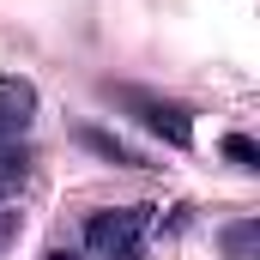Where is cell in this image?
<instances>
[{"label": "cell", "mask_w": 260, "mask_h": 260, "mask_svg": "<svg viewBox=\"0 0 260 260\" xmlns=\"http://www.w3.org/2000/svg\"><path fill=\"white\" fill-rule=\"evenodd\" d=\"M115 97L139 115V127H145V133L170 139L176 151L194 145V109H188V103H176V97H151V91H115Z\"/></svg>", "instance_id": "6da1fadb"}, {"label": "cell", "mask_w": 260, "mask_h": 260, "mask_svg": "<svg viewBox=\"0 0 260 260\" xmlns=\"http://www.w3.org/2000/svg\"><path fill=\"white\" fill-rule=\"evenodd\" d=\"M145 224H151V206H121V212H97L91 224H85V248H97V254H121V248H139V236H145Z\"/></svg>", "instance_id": "7a4b0ae2"}, {"label": "cell", "mask_w": 260, "mask_h": 260, "mask_svg": "<svg viewBox=\"0 0 260 260\" xmlns=\"http://www.w3.org/2000/svg\"><path fill=\"white\" fill-rule=\"evenodd\" d=\"M37 115V85L30 79H0V145H12Z\"/></svg>", "instance_id": "3957f363"}, {"label": "cell", "mask_w": 260, "mask_h": 260, "mask_svg": "<svg viewBox=\"0 0 260 260\" xmlns=\"http://www.w3.org/2000/svg\"><path fill=\"white\" fill-rule=\"evenodd\" d=\"M79 139H85L91 151H103L109 164H139V151H133V145H121L115 133H97V127H85V133H79Z\"/></svg>", "instance_id": "277c9868"}, {"label": "cell", "mask_w": 260, "mask_h": 260, "mask_svg": "<svg viewBox=\"0 0 260 260\" xmlns=\"http://www.w3.org/2000/svg\"><path fill=\"white\" fill-rule=\"evenodd\" d=\"M254 242H260V224H254V218H242V224H230V230H224L230 260H248V254H254Z\"/></svg>", "instance_id": "5b68a950"}, {"label": "cell", "mask_w": 260, "mask_h": 260, "mask_svg": "<svg viewBox=\"0 0 260 260\" xmlns=\"http://www.w3.org/2000/svg\"><path fill=\"white\" fill-rule=\"evenodd\" d=\"M224 157H230L236 170H254V164H260V145L248 139V133H224Z\"/></svg>", "instance_id": "8992f818"}, {"label": "cell", "mask_w": 260, "mask_h": 260, "mask_svg": "<svg viewBox=\"0 0 260 260\" xmlns=\"http://www.w3.org/2000/svg\"><path fill=\"white\" fill-rule=\"evenodd\" d=\"M43 260H79V254H73V248H49Z\"/></svg>", "instance_id": "52a82bcc"}, {"label": "cell", "mask_w": 260, "mask_h": 260, "mask_svg": "<svg viewBox=\"0 0 260 260\" xmlns=\"http://www.w3.org/2000/svg\"><path fill=\"white\" fill-rule=\"evenodd\" d=\"M109 260H145V254H139V248H121V254H109Z\"/></svg>", "instance_id": "ba28073f"}]
</instances>
